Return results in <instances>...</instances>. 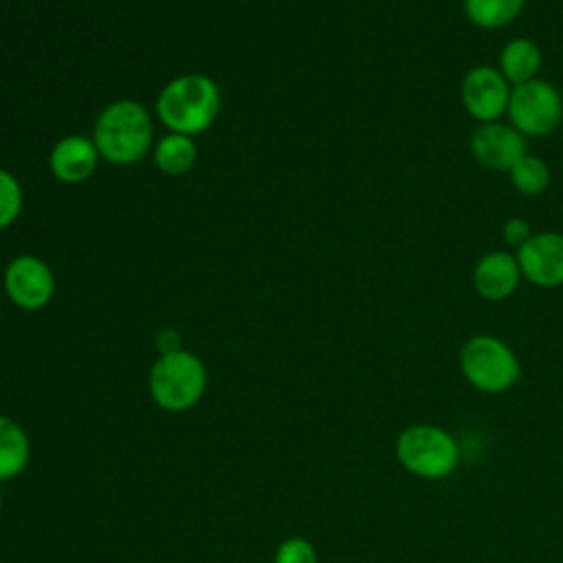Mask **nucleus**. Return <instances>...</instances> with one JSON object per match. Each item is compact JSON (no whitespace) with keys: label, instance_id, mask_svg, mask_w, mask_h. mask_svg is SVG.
<instances>
[{"label":"nucleus","instance_id":"412c9836","mask_svg":"<svg viewBox=\"0 0 563 563\" xmlns=\"http://www.w3.org/2000/svg\"><path fill=\"white\" fill-rule=\"evenodd\" d=\"M156 350H158V354H172V352L183 350V339H180L178 330H174V328L158 330V334H156Z\"/></svg>","mask_w":563,"mask_h":563},{"label":"nucleus","instance_id":"6ab92c4d","mask_svg":"<svg viewBox=\"0 0 563 563\" xmlns=\"http://www.w3.org/2000/svg\"><path fill=\"white\" fill-rule=\"evenodd\" d=\"M273 563H317V550L308 539L290 537L277 545Z\"/></svg>","mask_w":563,"mask_h":563},{"label":"nucleus","instance_id":"aec40b11","mask_svg":"<svg viewBox=\"0 0 563 563\" xmlns=\"http://www.w3.org/2000/svg\"><path fill=\"white\" fill-rule=\"evenodd\" d=\"M501 235H504V242L508 246L519 249V246H523L530 240L532 229H530V224L523 218H508L504 222V227H501Z\"/></svg>","mask_w":563,"mask_h":563},{"label":"nucleus","instance_id":"9b49d317","mask_svg":"<svg viewBox=\"0 0 563 563\" xmlns=\"http://www.w3.org/2000/svg\"><path fill=\"white\" fill-rule=\"evenodd\" d=\"M99 158L101 156L92 139L81 134H68L53 145L48 167L59 183L79 185L97 172Z\"/></svg>","mask_w":563,"mask_h":563},{"label":"nucleus","instance_id":"39448f33","mask_svg":"<svg viewBox=\"0 0 563 563\" xmlns=\"http://www.w3.org/2000/svg\"><path fill=\"white\" fill-rule=\"evenodd\" d=\"M506 117L526 139L548 136L563 121V97L554 84L539 77L530 79L512 86Z\"/></svg>","mask_w":563,"mask_h":563},{"label":"nucleus","instance_id":"4468645a","mask_svg":"<svg viewBox=\"0 0 563 563\" xmlns=\"http://www.w3.org/2000/svg\"><path fill=\"white\" fill-rule=\"evenodd\" d=\"M31 457L26 431L13 418L0 413V482L18 477Z\"/></svg>","mask_w":563,"mask_h":563},{"label":"nucleus","instance_id":"ddd939ff","mask_svg":"<svg viewBox=\"0 0 563 563\" xmlns=\"http://www.w3.org/2000/svg\"><path fill=\"white\" fill-rule=\"evenodd\" d=\"M541 68V48L530 37H512L499 53V73L510 86L537 79Z\"/></svg>","mask_w":563,"mask_h":563},{"label":"nucleus","instance_id":"f8f14e48","mask_svg":"<svg viewBox=\"0 0 563 563\" xmlns=\"http://www.w3.org/2000/svg\"><path fill=\"white\" fill-rule=\"evenodd\" d=\"M521 282V268L515 253L490 251L473 268V288L482 299L501 301L510 297Z\"/></svg>","mask_w":563,"mask_h":563},{"label":"nucleus","instance_id":"f03ea898","mask_svg":"<svg viewBox=\"0 0 563 563\" xmlns=\"http://www.w3.org/2000/svg\"><path fill=\"white\" fill-rule=\"evenodd\" d=\"M90 139L103 161L132 165L152 150L154 123L143 103L134 99H114L97 114Z\"/></svg>","mask_w":563,"mask_h":563},{"label":"nucleus","instance_id":"423d86ee","mask_svg":"<svg viewBox=\"0 0 563 563\" xmlns=\"http://www.w3.org/2000/svg\"><path fill=\"white\" fill-rule=\"evenodd\" d=\"M400 464L420 477H444L457 466V442L433 424L405 429L396 442Z\"/></svg>","mask_w":563,"mask_h":563},{"label":"nucleus","instance_id":"9d476101","mask_svg":"<svg viewBox=\"0 0 563 563\" xmlns=\"http://www.w3.org/2000/svg\"><path fill=\"white\" fill-rule=\"evenodd\" d=\"M526 152V136L510 123H479L471 136V154L486 169L510 172Z\"/></svg>","mask_w":563,"mask_h":563},{"label":"nucleus","instance_id":"dca6fc26","mask_svg":"<svg viewBox=\"0 0 563 563\" xmlns=\"http://www.w3.org/2000/svg\"><path fill=\"white\" fill-rule=\"evenodd\" d=\"M526 0H464V15L484 31H497L515 22Z\"/></svg>","mask_w":563,"mask_h":563},{"label":"nucleus","instance_id":"f257e3e1","mask_svg":"<svg viewBox=\"0 0 563 563\" xmlns=\"http://www.w3.org/2000/svg\"><path fill=\"white\" fill-rule=\"evenodd\" d=\"M218 84L202 73H185L169 79L156 97V114L169 132L196 136L207 132L220 114Z\"/></svg>","mask_w":563,"mask_h":563},{"label":"nucleus","instance_id":"1a4fd4ad","mask_svg":"<svg viewBox=\"0 0 563 563\" xmlns=\"http://www.w3.org/2000/svg\"><path fill=\"white\" fill-rule=\"evenodd\" d=\"M521 277L541 288H556L563 284V233L541 231L517 249Z\"/></svg>","mask_w":563,"mask_h":563},{"label":"nucleus","instance_id":"6e6552de","mask_svg":"<svg viewBox=\"0 0 563 563\" xmlns=\"http://www.w3.org/2000/svg\"><path fill=\"white\" fill-rule=\"evenodd\" d=\"M510 90L512 86L504 79L499 68L482 64V66H473L464 75L460 86V97L471 119L479 123H493L506 114Z\"/></svg>","mask_w":563,"mask_h":563},{"label":"nucleus","instance_id":"20e7f679","mask_svg":"<svg viewBox=\"0 0 563 563\" xmlns=\"http://www.w3.org/2000/svg\"><path fill=\"white\" fill-rule=\"evenodd\" d=\"M460 365L468 383L486 394H501L519 380L515 352L490 334L471 336L460 352Z\"/></svg>","mask_w":563,"mask_h":563},{"label":"nucleus","instance_id":"0eeeda50","mask_svg":"<svg viewBox=\"0 0 563 563\" xmlns=\"http://www.w3.org/2000/svg\"><path fill=\"white\" fill-rule=\"evenodd\" d=\"M7 297L22 310H42L55 292V275L51 266L31 253L15 255L2 275Z\"/></svg>","mask_w":563,"mask_h":563},{"label":"nucleus","instance_id":"2eb2a0df","mask_svg":"<svg viewBox=\"0 0 563 563\" xmlns=\"http://www.w3.org/2000/svg\"><path fill=\"white\" fill-rule=\"evenodd\" d=\"M154 165L167 174V176H183L187 174L196 161H198V150L194 143V136L178 134V132H167L158 143L152 147Z\"/></svg>","mask_w":563,"mask_h":563},{"label":"nucleus","instance_id":"a211bd4d","mask_svg":"<svg viewBox=\"0 0 563 563\" xmlns=\"http://www.w3.org/2000/svg\"><path fill=\"white\" fill-rule=\"evenodd\" d=\"M22 205L24 194L20 180L11 172L0 167V229L11 227L20 218Z\"/></svg>","mask_w":563,"mask_h":563},{"label":"nucleus","instance_id":"5701e85b","mask_svg":"<svg viewBox=\"0 0 563 563\" xmlns=\"http://www.w3.org/2000/svg\"><path fill=\"white\" fill-rule=\"evenodd\" d=\"M0 563H2V561H0Z\"/></svg>","mask_w":563,"mask_h":563},{"label":"nucleus","instance_id":"4be33fe9","mask_svg":"<svg viewBox=\"0 0 563 563\" xmlns=\"http://www.w3.org/2000/svg\"><path fill=\"white\" fill-rule=\"evenodd\" d=\"M0 508H2V490H0Z\"/></svg>","mask_w":563,"mask_h":563},{"label":"nucleus","instance_id":"7ed1b4c3","mask_svg":"<svg viewBox=\"0 0 563 563\" xmlns=\"http://www.w3.org/2000/svg\"><path fill=\"white\" fill-rule=\"evenodd\" d=\"M147 387L152 400L165 411H187L200 402L207 389L205 363L185 347L172 354H158Z\"/></svg>","mask_w":563,"mask_h":563},{"label":"nucleus","instance_id":"f3484780","mask_svg":"<svg viewBox=\"0 0 563 563\" xmlns=\"http://www.w3.org/2000/svg\"><path fill=\"white\" fill-rule=\"evenodd\" d=\"M510 183L523 196H539L550 185V169L543 158L526 152L512 167H510Z\"/></svg>","mask_w":563,"mask_h":563}]
</instances>
